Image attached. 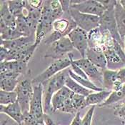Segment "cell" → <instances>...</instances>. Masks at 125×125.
Returning a JSON list of instances; mask_svg holds the SVG:
<instances>
[{
  "label": "cell",
  "instance_id": "1",
  "mask_svg": "<svg viewBox=\"0 0 125 125\" xmlns=\"http://www.w3.org/2000/svg\"><path fill=\"white\" fill-rule=\"evenodd\" d=\"M59 19L58 16L52 11L49 5V1H44L42 15L39 19L37 27L35 31V42L38 46L44 40L53 30V23L55 20Z\"/></svg>",
  "mask_w": 125,
  "mask_h": 125
},
{
  "label": "cell",
  "instance_id": "2",
  "mask_svg": "<svg viewBox=\"0 0 125 125\" xmlns=\"http://www.w3.org/2000/svg\"><path fill=\"white\" fill-rule=\"evenodd\" d=\"M67 73L68 69H67L42 83L44 110L45 114L52 112V99L56 92L65 86V79Z\"/></svg>",
  "mask_w": 125,
  "mask_h": 125
},
{
  "label": "cell",
  "instance_id": "3",
  "mask_svg": "<svg viewBox=\"0 0 125 125\" xmlns=\"http://www.w3.org/2000/svg\"><path fill=\"white\" fill-rule=\"evenodd\" d=\"M116 40L109 31L100 27L92 30L88 33L89 47L104 51L114 47Z\"/></svg>",
  "mask_w": 125,
  "mask_h": 125
},
{
  "label": "cell",
  "instance_id": "4",
  "mask_svg": "<svg viewBox=\"0 0 125 125\" xmlns=\"http://www.w3.org/2000/svg\"><path fill=\"white\" fill-rule=\"evenodd\" d=\"M73 57L74 54L69 53L67 57L55 60L44 72H42L40 74L37 75L31 80L33 85L42 84L60 72H62L67 68L69 69L71 67L72 59Z\"/></svg>",
  "mask_w": 125,
  "mask_h": 125
},
{
  "label": "cell",
  "instance_id": "5",
  "mask_svg": "<svg viewBox=\"0 0 125 125\" xmlns=\"http://www.w3.org/2000/svg\"><path fill=\"white\" fill-rule=\"evenodd\" d=\"M73 92L66 86L56 92L52 99V112L60 111L62 112L74 114L77 111L74 108L72 102Z\"/></svg>",
  "mask_w": 125,
  "mask_h": 125
},
{
  "label": "cell",
  "instance_id": "6",
  "mask_svg": "<svg viewBox=\"0 0 125 125\" xmlns=\"http://www.w3.org/2000/svg\"><path fill=\"white\" fill-rule=\"evenodd\" d=\"M77 27L76 23L69 16L67 18H59L54 21L52 31L44 39V43L50 45L54 42L64 37H67L68 34Z\"/></svg>",
  "mask_w": 125,
  "mask_h": 125
},
{
  "label": "cell",
  "instance_id": "7",
  "mask_svg": "<svg viewBox=\"0 0 125 125\" xmlns=\"http://www.w3.org/2000/svg\"><path fill=\"white\" fill-rule=\"evenodd\" d=\"M17 94V102L21 107L23 115H27L29 111V104L34 94V85L32 81L25 79L19 81L16 89Z\"/></svg>",
  "mask_w": 125,
  "mask_h": 125
},
{
  "label": "cell",
  "instance_id": "8",
  "mask_svg": "<svg viewBox=\"0 0 125 125\" xmlns=\"http://www.w3.org/2000/svg\"><path fill=\"white\" fill-rule=\"evenodd\" d=\"M74 47L69 38L64 37L49 45L44 57L52 58L55 60L67 57L69 53H72Z\"/></svg>",
  "mask_w": 125,
  "mask_h": 125
},
{
  "label": "cell",
  "instance_id": "9",
  "mask_svg": "<svg viewBox=\"0 0 125 125\" xmlns=\"http://www.w3.org/2000/svg\"><path fill=\"white\" fill-rule=\"evenodd\" d=\"M68 14L74 21L78 27L86 31L88 33L99 27V17L84 14L72 9L69 10Z\"/></svg>",
  "mask_w": 125,
  "mask_h": 125
},
{
  "label": "cell",
  "instance_id": "10",
  "mask_svg": "<svg viewBox=\"0 0 125 125\" xmlns=\"http://www.w3.org/2000/svg\"><path fill=\"white\" fill-rule=\"evenodd\" d=\"M70 9L77 10L84 14L94 15L99 17H101L106 11V9L99 1L73 0L70 1Z\"/></svg>",
  "mask_w": 125,
  "mask_h": 125
},
{
  "label": "cell",
  "instance_id": "11",
  "mask_svg": "<svg viewBox=\"0 0 125 125\" xmlns=\"http://www.w3.org/2000/svg\"><path fill=\"white\" fill-rule=\"evenodd\" d=\"M74 62L81 68L88 79L97 87L102 88L103 83V71L96 67L87 58H81L74 60Z\"/></svg>",
  "mask_w": 125,
  "mask_h": 125
},
{
  "label": "cell",
  "instance_id": "12",
  "mask_svg": "<svg viewBox=\"0 0 125 125\" xmlns=\"http://www.w3.org/2000/svg\"><path fill=\"white\" fill-rule=\"evenodd\" d=\"M29 115L37 119H43L44 115L43 103V85H34V94L29 104Z\"/></svg>",
  "mask_w": 125,
  "mask_h": 125
},
{
  "label": "cell",
  "instance_id": "13",
  "mask_svg": "<svg viewBox=\"0 0 125 125\" xmlns=\"http://www.w3.org/2000/svg\"><path fill=\"white\" fill-rule=\"evenodd\" d=\"M99 27L109 31L113 37V38L117 42H119L124 48V42L120 37L117 29L115 15V8L107 10L104 11L103 15L100 17Z\"/></svg>",
  "mask_w": 125,
  "mask_h": 125
},
{
  "label": "cell",
  "instance_id": "14",
  "mask_svg": "<svg viewBox=\"0 0 125 125\" xmlns=\"http://www.w3.org/2000/svg\"><path fill=\"white\" fill-rule=\"evenodd\" d=\"M67 37L71 40L74 49L79 52L82 58L86 57V52L89 48L88 32L77 27L68 34Z\"/></svg>",
  "mask_w": 125,
  "mask_h": 125
},
{
  "label": "cell",
  "instance_id": "15",
  "mask_svg": "<svg viewBox=\"0 0 125 125\" xmlns=\"http://www.w3.org/2000/svg\"><path fill=\"white\" fill-rule=\"evenodd\" d=\"M35 35H31L29 37H22L19 39L10 41L1 40V46L10 51H19L23 48L34 44Z\"/></svg>",
  "mask_w": 125,
  "mask_h": 125
},
{
  "label": "cell",
  "instance_id": "16",
  "mask_svg": "<svg viewBox=\"0 0 125 125\" xmlns=\"http://www.w3.org/2000/svg\"><path fill=\"white\" fill-rule=\"evenodd\" d=\"M13 72L20 75L28 72V62L24 61H5L1 62L0 73Z\"/></svg>",
  "mask_w": 125,
  "mask_h": 125
},
{
  "label": "cell",
  "instance_id": "17",
  "mask_svg": "<svg viewBox=\"0 0 125 125\" xmlns=\"http://www.w3.org/2000/svg\"><path fill=\"white\" fill-rule=\"evenodd\" d=\"M19 74L13 72L0 73V89L3 91L13 92L16 89L19 82Z\"/></svg>",
  "mask_w": 125,
  "mask_h": 125
},
{
  "label": "cell",
  "instance_id": "18",
  "mask_svg": "<svg viewBox=\"0 0 125 125\" xmlns=\"http://www.w3.org/2000/svg\"><path fill=\"white\" fill-rule=\"evenodd\" d=\"M0 112L9 116L14 122H16L18 125L24 124V115L21 107L18 102L9 105H1Z\"/></svg>",
  "mask_w": 125,
  "mask_h": 125
},
{
  "label": "cell",
  "instance_id": "19",
  "mask_svg": "<svg viewBox=\"0 0 125 125\" xmlns=\"http://www.w3.org/2000/svg\"><path fill=\"white\" fill-rule=\"evenodd\" d=\"M85 58L102 71L107 69V62L103 51L89 47L86 52Z\"/></svg>",
  "mask_w": 125,
  "mask_h": 125
},
{
  "label": "cell",
  "instance_id": "20",
  "mask_svg": "<svg viewBox=\"0 0 125 125\" xmlns=\"http://www.w3.org/2000/svg\"><path fill=\"white\" fill-rule=\"evenodd\" d=\"M103 52L107 62V69L112 70H117L121 68L125 67L124 62L116 53L114 47L112 48L106 49Z\"/></svg>",
  "mask_w": 125,
  "mask_h": 125
},
{
  "label": "cell",
  "instance_id": "21",
  "mask_svg": "<svg viewBox=\"0 0 125 125\" xmlns=\"http://www.w3.org/2000/svg\"><path fill=\"white\" fill-rule=\"evenodd\" d=\"M115 15L118 32L124 42L125 38V10L119 3V1H116L115 7Z\"/></svg>",
  "mask_w": 125,
  "mask_h": 125
},
{
  "label": "cell",
  "instance_id": "22",
  "mask_svg": "<svg viewBox=\"0 0 125 125\" xmlns=\"http://www.w3.org/2000/svg\"><path fill=\"white\" fill-rule=\"evenodd\" d=\"M0 4V20L2 21L8 27L16 29L17 18L10 11L7 1H1Z\"/></svg>",
  "mask_w": 125,
  "mask_h": 125
},
{
  "label": "cell",
  "instance_id": "23",
  "mask_svg": "<svg viewBox=\"0 0 125 125\" xmlns=\"http://www.w3.org/2000/svg\"><path fill=\"white\" fill-rule=\"evenodd\" d=\"M112 92L108 90H102L100 92H92L86 97L87 106H96L103 104L111 94Z\"/></svg>",
  "mask_w": 125,
  "mask_h": 125
},
{
  "label": "cell",
  "instance_id": "24",
  "mask_svg": "<svg viewBox=\"0 0 125 125\" xmlns=\"http://www.w3.org/2000/svg\"><path fill=\"white\" fill-rule=\"evenodd\" d=\"M117 83V70L106 69L103 70L102 88L108 91H114Z\"/></svg>",
  "mask_w": 125,
  "mask_h": 125
},
{
  "label": "cell",
  "instance_id": "25",
  "mask_svg": "<svg viewBox=\"0 0 125 125\" xmlns=\"http://www.w3.org/2000/svg\"><path fill=\"white\" fill-rule=\"evenodd\" d=\"M65 86L69 88L73 93L83 95L86 97L88 95H89L91 93L93 92V91H91L85 87H82L79 83H77L75 80H74L69 75L68 73L66 76V79H65Z\"/></svg>",
  "mask_w": 125,
  "mask_h": 125
},
{
  "label": "cell",
  "instance_id": "26",
  "mask_svg": "<svg viewBox=\"0 0 125 125\" xmlns=\"http://www.w3.org/2000/svg\"><path fill=\"white\" fill-rule=\"evenodd\" d=\"M124 100H125V84H124L121 89L116 91H112L107 99L103 104L99 105V106H109Z\"/></svg>",
  "mask_w": 125,
  "mask_h": 125
},
{
  "label": "cell",
  "instance_id": "27",
  "mask_svg": "<svg viewBox=\"0 0 125 125\" xmlns=\"http://www.w3.org/2000/svg\"><path fill=\"white\" fill-rule=\"evenodd\" d=\"M0 33H1V40L3 41L14 40L23 37L22 34H21L17 29L8 27L2 21H1Z\"/></svg>",
  "mask_w": 125,
  "mask_h": 125
},
{
  "label": "cell",
  "instance_id": "28",
  "mask_svg": "<svg viewBox=\"0 0 125 125\" xmlns=\"http://www.w3.org/2000/svg\"><path fill=\"white\" fill-rule=\"evenodd\" d=\"M68 74H69V75L70 77H72L74 80H75L77 83H79L80 85H82V87H85V88H87V89L91 90V91L100 92V91L104 90L103 88H100V87H97L92 82H91L89 79H84V78H82V77L77 75L76 74H74L72 72V70L70 68L68 69Z\"/></svg>",
  "mask_w": 125,
  "mask_h": 125
},
{
  "label": "cell",
  "instance_id": "29",
  "mask_svg": "<svg viewBox=\"0 0 125 125\" xmlns=\"http://www.w3.org/2000/svg\"><path fill=\"white\" fill-rule=\"evenodd\" d=\"M9 8L11 14L16 17H21L26 1H7Z\"/></svg>",
  "mask_w": 125,
  "mask_h": 125
},
{
  "label": "cell",
  "instance_id": "30",
  "mask_svg": "<svg viewBox=\"0 0 125 125\" xmlns=\"http://www.w3.org/2000/svg\"><path fill=\"white\" fill-rule=\"evenodd\" d=\"M17 102V94L15 91L7 92L0 91V104L1 105H9Z\"/></svg>",
  "mask_w": 125,
  "mask_h": 125
},
{
  "label": "cell",
  "instance_id": "31",
  "mask_svg": "<svg viewBox=\"0 0 125 125\" xmlns=\"http://www.w3.org/2000/svg\"><path fill=\"white\" fill-rule=\"evenodd\" d=\"M72 102L74 108L79 112V109H82L85 107H87L86 103V96L77 94H73L72 96Z\"/></svg>",
  "mask_w": 125,
  "mask_h": 125
},
{
  "label": "cell",
  "instance_id": "32",
  "mask_svg": "<svg viewBox=\"0 0 125 125\" xmlns=\"http://www.w3.org/2000/svg\"><path fill=\"white\" fill-rule=\"evenodd\" d=\"M95 108H96V106H92L88 109L87 113L82 118V125H92V119H93L94 113L95 111Z\"/></svg>",
  "mask_w": 125,
  "mask_h": 125
},
{
  "label": "cell",
  "instance_id": "33",
  "mask_svg": "<svg viewBox=\"0 0 125 125\" xmlns=\"http://www.w3.org/2000/svg\"><path fill=\"white\" fill-rule=\"evenodd\" d=\"M24 124L25 125H45L44 119H37L31 116L29 114L24 115Z\"/></svg>",
  "mask_w": 125,
  "mask_h": 125
},
{
  "label": "cell",
  "instance_id": "34",
  "mask_svg": "<svg viewBox=\"0 0 125 125\" xmlns=\"http://www.w3.org/2000/svg\"><path fill=\"white\" fill-rule=\"evenodd\" d=\"M115 115L121 119H125V100L115 107Z\"/></svg>",
  "mask_w": 125,
  "mask_h": 125
},
{
  "label": "cell",
  "instance_id": "35",
  "mask_svg": "<svg viewBox=\"0 0 125 125\" xmlns=\"http://www.w3.org/2000/svg\"><path fill=\"white\" fill-rule=\"evenodd\" d=\"M73 58L72 59V64H71V67H70L71 68L70 69L72 70V72L74 74H76L78 76L82 77V78H84V79H88V77L85 74V73L84 72V71L74 62V59Z\"/></svg>",
  "mask_w": 125,
  "mask_h": 125
},
{
  "label": "cell",
  "instance_id": "36",
  "mask_svg": "<svg viewBox=\"0 0 125 125\" xmlns=\"http://www.w3.org/2000/svg\"><path fill=\"white\" fill-rule=\"evenodd\" d=\"M29 6L33 10H38L42 7L44 1L42 0H34V1H28Z\"/></svg>",
  "mask_w": 125,
  "mask_h": 125
},
{
  "label": "cell",
  "instance_id": "37",
  "mask_svg": "<svg viewBox=\"0 0 125 125\" xmlns=\"http://www.w3.org/2000/svg\"><path fill=\"white\" fill-rule=\"evenodd\" d=\"M82 119L81 118L80 112H77L70 125H82Z\"/></svg>",
  "mask_w": 125,
  "mask_h": 125
},
{
  "label": "cell",
  "instance_id": "38",
  "mask_svg": "<svg viewBox=\"0 0 125 125\" xmlns=\"http://www.w3.org/2000/svg\"><path fill=\"white\" fill-rule=\"evenodd\" d=\"M60 4H61L63 11L69 12V11L70 10V7H71L70 1H60Z\"/></svg>",
  "mask_w": 125,
  "mask_h": 125
},
{
  "label": "cell",
  "instance_id": "39",
  "mask_svg": "<svg viewBox=\"0 0 125 125\" xmlns=\"http://www.w3.org/2000/svg\"><path fill=\"white\" fill-rule=\"evenodd\" d=\"M44 120L45 125H57L47 114H44Z\"/></svg>",
  "mask_w": 125,
  "mask_h": 125
},
{
  "label": "cell",
  "instance_id": "40",
  "mask_svg": "<svg viewBox=\"0 0 125 125\" xmlns=\"http://www.w3.org/2000/svg\"><path fill=\"white\" fill-rule=\"evenodd\" d=\"M7 54H8V50L6 48H4V47L1 46V62H4L6 60Z\"/></svg>",
  "mask_w": 125,
  "mask_h": 125
},
{
  "label": "cell",
  "instance_id": "41",
  "mask_svg": "<svg viewBox=\"0 0 125 125\" xmlns=\"http://www.w3.org/2000/svg\"><path fill=\"white\" fill-rule=\"evenodd\" d=\"M119 3L121 4V5L122 6V7L125 10V0H122V1H119Z\"/></svg>",
  "mask_w": 125,
  "mask_h": 125
},
{
  "label": "cell",
  "instance_id": "42",
  "mask_svg": "<svg viewBox=\"0 0 125 125\" xmlns=\"http://www.w3.org/2000/svg\"><path fill=\"white\" fill-rule=\"evenodd\" d=\"M124 50H125V38L124 39Z\"/></svg>",
  "mask_w": 125,
  "mask_h": 125
},
{
  "label": "cell",
  "instance_id": "43",
  "mask_svg": "<svg viewBox=\"0 0 125 125\" xmlns=\"http://www.w3.org/2000/svg\"><path fill=\"white\" fill-rule=\"evenodd\" d=\"M123 125H125V123H123Z\"/></svg>",
  "mask_w": 125,
  "mask_h": 125
}]
</instances>
